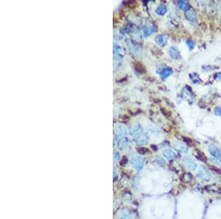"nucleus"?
Segmentation results:
<instances>
[{
	"mask_svg": "<svg viewBox=\"0 0 221 219\" xmlns=\"http://www.w3.org/2000/svg\"><path fill=\"white\" fill-rule=\"evenodd\" d=\"M148 136L147 134H144V133H141V134L134 137V141H135L136 144L138 145H146L148 142Z\"/></svg>",
	"mask_w": 221,
	"mask_h": 219,
	"instance_id": "f257e3e1",
	"label": "nucleus"
},
{
	"mask_svg": "<svg viewBox=\"0 0 221 219\" xmlns=\"http://www.w3.org/2000/svg\"><path fill=\"white\" fill-rule=\"evenodd\" d=\"M131 165L133 168H135L136 170L140 171V170L143 168V165H144V160H143L141 157H133V158L131 159Z\"/></svg>",
	"mask_w": 221,
	"mask_h": 219,
	"instance_id": "f03ea898",
	"label": "nucleus"
},
{
	"mask_svg": "<svg viewBox=\"0 0 221 219\" xmlns=\"http://www.w3.org/2000/svg\"><path fill=\"white\" fill-rule=\"evenodd\" d=\"M115 136L117 139L125 138L127 136V130L123 125H118L115 129Z\"/></svg>",
	"mask_w": 221,
	"mask_h": 219,
	"instance_id": "7ed1b4c3",
	"label": "nucleus"
},
{
	"mask_svg": "<svg viewBox=\"0 0 221 219\" xmlns=\"http://www.w3.org/2000/svg\"><path fill=\"white\" fill-rule=\"evenodd\" d=\"M198 177L205 182H209L212 179L211 174L209 172L208 170L205 167H201L198 172Z\"/></svg>",
	"mask_w": 221,
	"mask_h": 219,
	"instance_id": "20e7f679",
	"label": "nucleus"
},
{
	"mask_svg": "<svg viewBox=\"0 0 221 219\" xmlns=\"http://www.w3.org/2000/svg\"><path fill=\"white\" fill-rule=\"evenodd\" d=\"M143 128L142 126L139 122H135L130 127V134L132 136H136L138 134L142 133Z\"/></svg>",
	"mask_w": 221,
	"mask_h": 219,
	"instance_id": "39448f33",
	"label": "nucleus"
},
{
	"mask_svg": "<svg viewBox=\"0 0 221 219\" xmlns=\"http://www.w3.org/2000/svg\"><path fill=\"white\" fill-rule=\"evenodd\" d=\"M205 190L210 193L221 194V187L216 185V184L206 185V186H205Z\"/></svg>",
	"mask_w": 221,
	"mask_h": 219,
	"instance_id": "423d86ee",
	"label": "nucleus"
},
{
	"mask_svg": "<svg viewBox=\"0 0 221 219\" xmlns=\"http://www.w3.org/2000/svg\"><path fill=\"white\" fill-rule=\"evenodd\" d=\"M168 39L169 37L167 35L161 34L155 36V41L161 47H165L167 44V41H168Z\"/></svg>",
	"mask_w": 221,
	"mask_h": 219,
	"instance_id": "0eeeda50",
	"label": "nucleus"
},
{
	"mask_svg": "<svg viewBox=\"0 0 221 219\" xmlns=\"http://www.w3.org/2000/svg\"><path fill=\"white\" fill-rule=\"evenodd\" d=\"M184 162L186 166L190 170V171H195L197 168V164L193 159L189 157H185L184 158Z\"/></svg>",
	"mask_w": 221,
	"mask_h": 219,
	"instance_id": "6e6552de",
	"label": "nucleus"
},
{
	"mask_svg": "<svg viewBox=\"0 0 221 219\" xmlns=\"http://www.w3.org/2000/svg\"><path fill=\"white\" fill-rule=\"evenodd\" d=\"M209 151L210 154H211L212 156L215 157V158L218 159V160H220L221 151H220V149H219L218 148L214 146V145H210L209 146Z\"/></svg>",
	"mask_w": 221,
	"mask_h": 219,
	"instance_id": "1a4fd4ad",
	"label": "nucleus"
},
{
	"mask_svg": "<svg viewBox=\"0 0 221 219\" xmlns=\"http://www.w3.org/2000/svg\"><path fill=\"white\" fill-rule=\"evenodd\" d=\"M156 27L155 26L149 25V24H145L143 27V33H144V36L145 37H147L148 36H150L151 34H153V33H155L156 31Z\"/></svg>",
	"mask_w": 221,
	"mask_h": 219,
	"instance_id": "9d476101",
	"label": "nucleus"
},
{
	"mask_svg": "<svg viewBox=\"0 0 221 219\" xmlns=\"http://www.w3.org/2000/svg\"><path fill=\"white\" fill-rule=\"evenodd\" d=\"M173 147L177 151H181L183 153H187L188 152V148H187V145L184 143L181 142H174L173 143Z\"/></svg>",
	"mask_w": 221,
	"mask_h": 219,
	"instance_id": "9b49d317",
	"label": "nucleus"
},
{
	"mask_svg": "<svg viewBox=\"0 0 221 219\" xmlns=\"http://www.w3.org/2000/svg\"><path fill=\"white\" fill-rule=\"evenodd\" d=\"M170 56L171 57V59H173V60H178L181 59V55H180L179 50H178V49L176 47H174V46L170 47Z\"/></svg>",
	"mask_w": 221,
	"mask_h": 219,
	"instance_id": "f8f14e48",
	"label": "nucleus"
},
{
	"mask_svg": "<svg viewBox=\"0 0 221 219\" xmlns=\"http://www.w3.org/2000/svg\"><path fill=\"white\" fill-rule=\"evenodd\" d=\"M193 177L190 173H184L180 177V180L184 184H189L193 181Z\"/></svg>",
	"mask_w": 221,
	"mask_h": 219,
	"instance_id": "ddd939ff",
	"label": "nucleus"
},
{
	"mask_svg": "<svg viewBox=\"0 0 221 219\" xmlns=\"http://www.w3.org/2000/svg\"><path fill=\"white\" fill-rule=\"evenodd\" d=\"M173 73V69L170 68V67H167V68L163 69L162 71L160 73V77L161 79H165L167 78H168L169 76L171 75Z\"/></svg>",
	"mask_w": 221,
	"mask_h": 219,
	"instance_id": "4468645a",
	"label": "nucleus"
},
{
	"mask_svg": "<svg viewBox=\"0 0 221 219\" xmlns=\"http://www.w3.org/2000/svg\"><path fill=\"white\" fill-rule=\"evenodd\" d=\"M163 155L167 159L171 160V159H174L176 157V154L173 152V151L170 149H166L163 151Z\"/></svg>",
	"mask_w": 221,
	"mask_h": 219,
	"instance_id": "2eb2a0df",
	"label": "nucleus"
},
{
	"mask_svg": "<svg viewBox=\"0 0 221 219\" xmlns=\"http://www.w3.org/2000/svg\"><path fill=\"white\" fill-rule=\"evenodd\" d=\"M119 147L123 151L127 149L128 148V139L123 138L120 139V141H119Z\"/></svg>",
	"mask_w": 221,
	"mask_h": 219,
	"instance_id": "dca6fc26",
	"label": "nucleus"
},
{
	"mask_svg": "<svg viewBox=\"0 0 221 219\" xmlns=\"http://www.w3.org/2000/svg\"><path fill=\"white\" fill-rule=\"evenodd\" d=\"M185 16L187 18V20L190 21H193V22H195L197 21V18H196L195 14L193 11H191V10H189L187 11V13H185Z\"/></svg>",
	"mask_w": 221,
	"mask_h": 219,
	"instance_id": "f3484780",
	"label": "nucleus"
},
{
	"mask_svg": "<svg viewBox=\"0 0 221 219\" xmlns=\"http://www.w3.org/2000/svg\"><path fill=\"white\" fill-rule=\"evenodd\" d=\"M155 12H156V13L158 15L163 16V15H164L167 13V7H166L164 4H160V5L156 8Z\"/></svg>",
	"mask_w": 221,
	"mask_h": 219,
	"instance_id": "a211bd4d",
	"label": "nucleus"
},
{
	"mask_svg": "<svg viewBox=\"0 0 221 219\" xmlns=\"http://www.w3.org/2000/svg\"><path fill=\"white\" fill-rule=\"evenodd\" d=\"M178 5L181 10H184V11H187L189 8H190V5L188 3L185 1H178Z\"/></svg>",
	"mask_w": 221,
	"mask_h": 219,
	"instance_id": "6ab92c4d",
	"label": "nucleus"
},
{
	"mask_svg": "<svg viewBox=\"0 0 221 219\" xmlns=\"http://www.w3.org/2000/svg\"><path fill=\"white\" fill-rule=\"evenodd\" d=\"M195 151H196V153H197V157L200 159V160L203 161V162H207L208 159H207V157H206V155L203 154V153L201 152V151H199V150H198V149H195Z\"/></svg>",
	"mask_w": 221,
	"mask_h": 219,
	"instance_id": "aec40b11",
	"label": "nucleus"
},
{
	"mask_svg": "<svg viewBox=\"0 0 221 219\" xmlns=\"http://www.w3.org/2000/svg\"><path fill=\"white\" fill-rule=\"evenodd\" d=\"M155 162H156V164H158V165L161 167H164L166 165L165 160H164L162 157H160V156H157V157H155Z\"/></svg>",
	"mask_w": 221,
	"mask_h": 219,
	"instance_id": "412c9836",
	"label": "nucleus"
},
{
	"mask_svg": "<svg viewBox=\"0 0 221 219\" xmlns=\"http://www.w3.org/2000/svg\"><path fill=\"white\" fill-rule=\"evenodd\" d=\"M137 152L139 153V154H141V155H145L147 154V153H149V150L146 148H137Z\"/></svg>",
	"mask_w": 221,
	"mask_h": 219,
	"instance_id": "4be33fe9",
	"label": "nucleus"
},
{
	"mask_svg": "<svg viewBox=\"0 0 221 219\" xmlns=\"http://www.w3.org/2000/svg\"><path fill=\"white\" fill-rule=\"evenodd\" d=\"M183 140H184V142L187 143L189 145H190V146H194V145H195L194 142H193V141L191 139L189 138V137H183Z\"/></svg>",
	"mask_w": 221,
	"mask_h": 219,
	"instance_id": "5701e85b",
	"label": "nucleus"
},
{
	"mask_svg": "<svg viewBox=\"0 0 221 219\" xmlns=\"http://www.w3.org/2000/svg\"><path fill=\"white\" fill-rule=\"evenodd\" d=\"M187 45L188 46V47L190 48V50H193V49L195 48V42H193L192 40H187Z\"/></svg>",
	"mask_w": 221,
	"mask_h": 219,
	"instance_id": "b1692460",
	"label": "nucleus"
},
{
	"mask_svg": "<svg viewBox=\"0 0 221 219\" xmlns=\"http://www.w3.org/2000/svg\"><path fill=\"white\" fill-rule=\"evenodd\" d=\"M209 168L212 171H214V172L217 173V174H220V175L221 176V169H220V168H217V167L214 166V165H210Z\"/></svg>",
	"mask_w": 221,
	"mask_h": 219,
	"instance_id": "393cba45",
	"label": "nucleus"
},
{
	"mask_svg": "<svg viewBox=\"0 0 221 219\" xmlns=\"http://www.w3.org/2000/svg\"><path fill=\"white\" fill-rule=\"evenodd\" d=\"M135 67H136V69L137 70V71H139L140 73H145V72H144V71H145V70L144 69V67H143L141 64H140L139 63H137V64L135 66Z\"/></svg>",
	"mask_w": 221,
	"mask_h": 219,
	"instance_id": "a878e982",
	"label": "nucleus"
},
{
	"mask_svg": "<svg viewBox=\"0 0 221 219\" xmlns=\"http://www.w3.org/2000/svg\"><path fill=\"white\" fill-rule=\"evenodd\" d=\"M214 114L216 116H221V107H215L214 108Z\"/></svg>",
	"mask_w": 221,
	"mask_h": 219,
	"instance_id": "bb28decb",
	"label": "nucleus"
},
{
	"mask_svg": "<svg viewBox=\"0 0 221 219\" xmlns=\"http://www.w3.org/2000/svg\"><path fill=\"white\" fill-rule=\"evenodd\" d=\"M147 129H148L150 131H152V132H153V133H158L160 131L158 128H157L156 127H154V126H148L147 127Z\"/></svg>",
	"mask_w": 221,
	"mask_h": 219,
	"instance_id": "cd10ccee",
	"label": "nucleus"
},
{
	"mask_svg": "<svg viewBox=\"0 0 221 219\" xmlns=\"http://www.w3.org/2000/svg\"><path fill=\"white\" fill-rule=\"evenodd\" d=\"M127 162H128V159H127V157H123V159H122V160L121 161H120V165H121V166H124V165H126V163H127Z\"/></svg>",
	"mask_w": 221,
	"mask_h": 219,
	"instance_id": "c85d7f7f",
	"label": "nucleus"
},
{
	"mask_svg": "<svg viewBox=\"0 0 221 219\" xmlns=\"http://www.w3.org/2000/svg\"><path fill=\"white\" fill-rule=\"evenodd\" d=\"M120 154H118V153H117V152L114 153V161H118L119 159H120Z\"/></svg>",
	"mask_w": 221,
	"mask_h": 219,
	"instance_id": "c756f323",
	"label": "nucleus"
},
{
	"mask_svg": "<svg viewBox=\"0 0 221 219\" xmlns=\"http://www.w3.org/2000/svg\"><path fill=\"white\" fill-rule=\"evenodd\" d=\"M121 219H131V218H130V216H129V215H123V217H122Z\"/></svg>",
	"mask_w": 221,
	"mask_h": 219,
	"instance_id": "7c9ffc66",
	"label": "nucleus"
},
{
	"mask_svg": "<svg viewBox=\"0 0 221 219\" xmlns=\"http://www.w3.org/2000/svg\"><path fill=\"white\" fill-rule=\"evenodd\" d=\"M151 148H152V149L153 150V151H156L157 150H158V148H157V146H155V145H151Z\"/></svg>",
	"mask_w": 221,
	"mask_h": 219,
	"instance_id": "2f4dec72",
	"label": "nucleus"
}]
</instances>
